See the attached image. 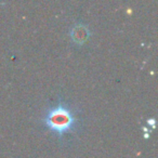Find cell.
<instances>
[{"mask_svg":"<svg viewBox=\"0 0 158 158\" xmlns=\"http://www.w3.org/2000/svg\"><path fill=\"white\" fill-rule=\"evenodd\" d=\"M70 38L75 44L82 46L90 38V29L87 25H84L81 23L76 24L70 29Z\"/></svg>","mask_w":158,"mask_h":158,"instance_id":"2","label":"cell"},{"mask_svg":"<svg viewBox=\"0 0 158 158\" xmlns=\"http://www.w3.org/2000/svg\"><path fill=\"white\" fill-rule=\"evenodd\" d=\"M42 121L50 131L60 138L75 131L78 123L72 107L64 102H59L55 106L51 107L46 113Z\"/></svg>","mask_w":158,"mask_h":158,"instance_id":"1","label":"cell"}]
</instances>
